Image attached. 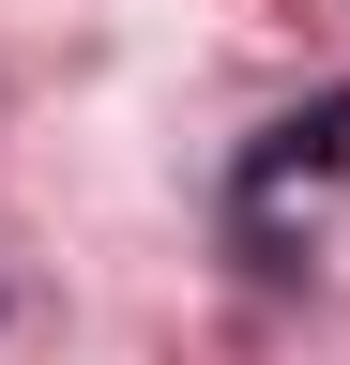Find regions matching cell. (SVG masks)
Masks as SVG:
<instances>
[{"mask_svg": "<svg viewBox=\"0 0 350 365\" xmlns=\"http://www.w3.org/2000/svg\"><path fill=\"white\" fill-rule=\"evenodd\" d=\"M335 168H350V91H335V107H320V122H289V137H274V153H259V168H244V228H259V244H289V198H304V213H320V182H335Z\"/></svg>", "mask_w": 350, "mask_h": 365, "instance_id": "6da1fadb", "label": "cell"}]
</instances>
